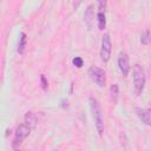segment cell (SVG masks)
<instances>
[{
    "label": "cell",
    "mask_w": 151,
    "mask_h": 151,
    "mask_svg": "<svg viewBox=\"0 0 151 151\" xmlns=\"http://www.w3.org/2000/svg\"><path fill=\"white\" fill-rule=\"evenodd\" d=\"M88 103H90L91 113H92V117H93V120H94V125H96L97 132L99 133V136H101L103 132H104V118H103L100 104L94 97H90L88 98Z\"/></svg>",
    "instance_id": "obj_1"
},
{
    "label": "cell",
    "mask_w": 151,
    "mask_h": 151,
    "mask_svg": "<svg viewBox=\"0 0 151 151\" xmlns=\"http://www.w3.org/2000/svg\"><path fill=\"white\" fill-rule=\"evenodd\" d=\"M132 79H133V87H134V92L137 96L142 94L144 86H145V72L143 70L142 66L139 65H134L132 67Z\"/></svg>",
    "instance_id": "obj_2"
},
{
    "label": "cell",
    "mask_w": 151,
    "mask_h": 151,
    "mask_svg": "<svg viewBox=\"0 0 151 151\" xmlns=\"http://www.w3.org/2000/svg\"><path fill=\"white\" fill-rule=\"evenodd\" d=\"M87 74L90 79L98 86V87H105L106 85V73L103 68L98 66H91L87 71Z\"/></svg>",
    "instance_id": "obj_3"
},
{
    "label": "cell",
    "mask_w": 151,
    "mask_h": 151,
    "mask_svg": "<svg viewBox=\"0 0 151 151\" xmlns=\"http://www.w3.org/2000/svg\"><path fill=\"white\" fill-rule=\"evenodd\" d=\"M31 127L26 124V123H22L20 124L17 130H15V133H14V138H13V142H12V147L13 149H18L21 143L29 136V132H31Z\"/></svg>",
    "instance_id": "obj_4"
},
{
    "label": "cell",
    "mask_w": 151,
    "mask_h": 151,
    "mask_svg": "<svg viewBox=\"0 0 151 151\" xmlns=\"http://www.w3.org/2000/svg\"><path fill=\"white\" fill-rule=\"evenodd\" d=\"M111 51H112V44L111 38L109 33H105L101 39V47H100V59L104 63H107L111 58Z\"/></svg>",
    "instance_id": "obj_5"
},
{
    "label": "cell",
    "mask_w": 151,
    "mask_h": 151,
    "mask_svg": "<svg viewBox=\"0 0 151 151\" xmlns=\"http://www.w3.org/2000/svg\"><path fill=\"white\" fill-rule=\"evenodd\" d=\"M118 67L120 70V72L123 73V76H127L130 72V59L126 52H120L118 55Z\"/></svg>",
    "instance_id": "obj_6"
},
{
    "label": "cell",
    "mask_w": 151,
    "mask_h": 151,
    "mask_svg": "<svg viewBox=\"0 0 151 151\" xmlns=\"http://www.w3.org/2000/svg\"><path fill=\"white\" fill-rule=\"evenodd\" d=\"M136 113L138 116V118L147 126H151V109H140L137 107L136 109Z\"/></svg>",
    "instance_id": "obj_7"
},
{
    "label": "cell",
    "mask_w": 151,
    "mask_h": 151,
    "mask_svg": "<svg viewBox=\"0 0 151 151\" xmlns=\"http://www.w3.org/2000/svg\"><path fill=\"white\" fill-rule=\"evenodd\" d=\"M94 15H96V13H94V6L93 5H88L87 8L85 9V13H84V21H85V24H86V26H87L88 29H91L92 26H93Z\"/></svg>",
    "instance_id": "obj_8"
},
{
    "label": "cell",
    "mask_w": 151,
    "mask_h": 151,
    "mask_svg": "<svg viewBox=\"0 0 151 151\" xmlns=\"http://www.w3.org/2000/svg\"><path fill=\"white\" fill-rule=\"evenodd\" d=\"M25 123L31 129H34L35 125H37V117H35V114L33 112H31V111L26 112V114H25Z\"/></svg>",
    "instance_id": "obj_9"
},
{
    "label": "cell",
    "mask_w": 151,
    "mask_h": 151,
    "mask_svg": "<svg viewBox=\"0 0 151 151\" xmlns=\"http://www.w3.org/2000/svg\"><path fill=\"white\" fill-rule=\"evenodd\" d=\"M26 44H27V38H26V34L22 32V33L20 34L19 42H18V52H19V54H22V53L25 52Z\"/></svg>",
    "instance_id": "obj_10"
},
{
    "label": "cell",
    "mask_w": 151,
    "mask_h": 151,
    "mask_svg": "<svg viewBox=\"0 0 151 151\" xmlns=\"http://www.w3.org/2000/svg\"><path fill=\"white\" fill-rule=\"evenodd\" d=\"M118 94H119V87H118V85H117V84L111 85V87H110V99H111V101H112L113 104L117 103V100H118Z\"/></svg>",
    "instance_id": "obj_11"
},
{
    "label": "cell",
    "mask_w": 151,
    "mask_h": 151,
    "mask_svg": "<svg viewBox=\"0 0 151 151\" xmlns=\"http://www.w3.org/2000/svg\"><path fill=\"white\" fill-rule=\"evenodd\" d=\"M97 21H98V28L103 31L106 27V17H105L104 12H98L97 13Z\"/></svg>",
    "instance_id": "obj_12"
},
{
    "label": "cell",
    "mask_w": 151,
    "mask_h": 151,
    "mask_svg": "<svg viewBox=\"0 0 151 151\" xmlns=\"http://www.w3.org/2000/svg\"><path fill=\"white\" fill-rule=\"evenodd\" d=\"M140 42L143 45H149L151 44V32L149 29H145L142 34H140Z\"/></svg>",
    "instance_id": "obj_13"
},
{
    "label": "cell",
    "mask_w": 151,
    "mask_h": 151,
    "mask_svg": "<svg viewBox=\"0 0 151 151\" xmlns=\"http://www.w3.org/2000/svg\"><path fill=\"white\" fill-rule=\"evenodd\" d=\"M97 4H98V12L105 13L106 7H107V0H97Z\"/></svg>",
    "instance_id": "obj_14"
},
{
    "label": "cell",
    "mask_w": 151,
    "mask_h": 151,
    "mask_svg": "<svg viewBox=\"0 0 151 151\" xmlns=\"http://www.w3.org/2000/svg\"><path fill=\"white\" fill-rule=\"evenodd\" d=\"M72 63H73V65H74L76 67H78V68H81L83 65H84V60H83V58H80V57H76V58H73Z\"/></svg>",
    "instance_id": "obj_15"
},
{
    "label": "cell",
    "mask_w": 151,
    "mask_h": 151,
    "mask_svg": "<svg viewBox=\"0 0 151 151\" xmlns=\"http://www.w3.org/2000/svg\"><path fill=\"white\" fill-rule=\"evenodd\" d=\"M40 81H41V87H42V90H47V87H48V83H47V80H46V77L44 76V74H41V77H40Z\"/></svg>",
    "instance_id": "obj_16"
},
{
    "label": "cell",
    "mask_w": 151,
    "mask_h": 151,
    "mask_svg": "<svg viewBox=\"0 0 151 151\" xmlns=\"http://www.w3.org/2000/svg\"><path fill=\"white\" fill-rule=\"evenodd\" d=\"M67 104H68V101H67L66 99H63V100H61V105H60V106H61L63 109H66V107L68 106Z\"/></svg>",
    "instance_id": "obj_17"
}]
</instances>
